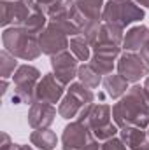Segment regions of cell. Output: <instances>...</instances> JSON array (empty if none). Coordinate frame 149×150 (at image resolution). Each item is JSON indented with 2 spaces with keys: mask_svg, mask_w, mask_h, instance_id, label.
I'll return each instance as SVG.
<instances>
[{
  "mask_svg": "<svg viewBox=\"0 0 149 150\" xmlns=\"http://www.w3.org/2000/svg\"><path fill=\"white\" fill-rule=\"evenodd\" d=\"M123 143L132 150H149V136L140 127H123L121 131Z\"/></svg>",
  "mask_w": 149,
  "mask_h": 150,
  "instance_id": "obj_16",
  "label": "cell"
},
{
  "mask_svg": "<svg viewBox=\"0 0 149 150\" xmlns=\"http://www.w3.org/2000/svg\"><path fill=\"white\" fill-rule=\"evenodd\" d=\"M93 133V136H95V140H98V142H105V140H111L116 136V133H117V126L116 124H107V126H104V127H98V129H95V131H91Z\"/></svg>",
  "mask_w": 149,
  "mask_h": 150,
  "instance_id": "obj_26",
  "label": "cell"
},
{
  "mask_svg": "<svg viewBox=\"0 0 149 150\" xmlns=\"http://www.w3.org/2000/svg\"><path fill=\"white\" fill-rule=\"evenodd\" d=\"M82 150H102V145L98 143V140H93V142H90Z\"/></svg>",
  "mask_w": 149,
  "mask_h": 150,
  "instance_id": "obj_31",
  "label": "cell"
},
{
  "mask_svg": "<svg viewBox=\"0 0 149 150\" xmlns=\"http://www.w3.org/2000/svg\"><path fill=\"white\" fill-rule=\"evenodd\" d=\"M63 96V84L54 77V74H46L35 87V101L58 103Z\"/></svg>",
  "mask_w": 149,
  "mask_h": 150,
  "instance_id": "obj_14",
  "label": "cell"
},
{
  "mask_svg": "<svg viewBox=\"0 0 149 150\" xmlns=\"http://www.w3.org/2000/svg\"><path fill=\"white\" fill-rule=\"evenodd\" d=\"M0 150H34L30 145H18L12 143L7 133H2V143H0Z\"/></svg>",
  "mask_w": 149,
  "mask_h": 150,
  "instance_id": "obj_27",
  "label": "cell"
},
{
  "mask_svg": "<svg viewBox=\"0 0 149 150\" xmlns=\"http://www.w3.org/2000/svg\"><path fill=\"white\" fill-rule=\"evenodd\" d=\"M77 77H79V80H81L86 87H90V89H95V87H98V86L102 84V75L98 74L90 63H82V65L79 67Z\"/></svg>",
  "mask_w": 149,
  "mask_h": 150,
  "instance_id": "obj_23",
  "label": "cell"
},
{
  "mask_svg": "<svg viewBox=\"0 0 149 150\" xmlns=\"http://www.w3.org/2000/svg\"><path fill=\"white\" fill-rule=\"evenodd\" d=\"M117 74L121 75L126 82H137L142 77L149 75V67L140 58V54L126 51L117 59Z\"/></svg>",
  "mask_w": 149,
  "mask_h": 150,
  "instance_id": "obj_9",
  "label": "cell"
},
{
  "mask_svg": "<svg viewBox=\"0 0 149 150\" xmlns=\"http://www.w3.org/2000/svg\"><path fill=\"white\" fill-rule=\"evenodd\" d=\"M121 47L111 44H97L93 45V56L90 59V65L100 75H111L114 70V61L119 58Z\"/></svg>",
  "mask_w": 149,
  "mask_h": 150,
  "instance_id": "obj_10",
  "label": "cell"
},
{
  "mask_svg": "<svg viewBox=\"0 0 149 150\" xmlns=\"http://www.w3.org/2000/svg\"><path fill=\"white\" fill-rule=\"evenodd\" d=\"M95 136L86 122L75 120L65 126L62 134V147L63 150H82L90 142H93Z\"/></svg>",
  "mask_w": 149,
  "mask_h": 150,
  "instance_id": "obj_8",
  "label": "cell"
},
{
  "mask_svg": "<svg viewBox=\"0 0 149 150\" xmlns=\"http://www.w3.org/2000/svg\"><path fill=\"white\" fill-rule=\"evenodd\" d=\"M82 107H86V105H84L77 96H74L72 93H67V94L63 96V100L60 101L58 113H60V117H63V119H74L75 115H79V112H81Z\"/></svg>",
  "mask_w": 149,
  "mask_h": 150,
  "instance_id": "obj_21",
  "label": "cell"
},
{
  "mask_svg": "<svg viewBox=\"0 0 149 150\" xmlns=\"http://www.w3.org/2000/svg\"><path fill=\"white\" fill-rule=\"evenodd\" d=\"M70 52L74 54L79 61H90L91 59V44L86 40L84 35H75L69 42Z\"/></svg>",
  "mask_w": 149,
  "mask_h": 150,
  "instance_id": "obj_22",
  "label": "cell"
},
{
  "mask_svg": "<svg viewBox=\"0 0 149 150\" xmlns=\"http://www.w3.org/2000/svg\"><path fill=\"white\" fill-rule=\"evenodd\" d=\"M49 23L58 26L67 35H81L82 30L88 26L90 19L82 16V12L77 9L74 0H65L63 5H60L56 11H53L49 16Z\"/></svg>",
  "mask_w": 149,
  "mask_h": 150,
  "instance_id": "obj_3",
  "label": "cell"
},
{
  "mask_svg": "<svg viewBox=\"0 0 149 150\" xmlns=\"http://www.w3.org/2000/svg\"><path fill=\"white\" fill-rule=\"evenodd\" d=\"M148 136H149V131H148Z\"/></svg>",
  "mask_w": 149,
  "mask_h": 150,
  "instance_id": "obj_35",
  "label": "cell"
},
{
  "mask_svg": "<svg viewBox=\"0 0 149 150\" xmlns=\"http://www.w3.org/2000/svg\"><path fill=\"white\" fill-rule=\"evenodd\" d=\"M30 143L35 145L40 150H53L56 147V143H58V138H56V134L49 127H46V129H35L30 134Z\"/></svg>",
  "mask_w": 149,
  "mask_h": 150,
  "instance_id": "obj_20",
  "label": "cell"
},
{
  "mask_svg": "<svg viewBox=\"0 0 149 150\" xmlns=\"http://www.w3.org/2000/svg\"><path fill=\"white\" fill-rule=\"evenodd\" d=\"M137 4H140V5H144V7H149V0H135Z\"/></svg>",
  "mask_w": 149,
  "mask_h": 150,
  "instance_id": "obj_34",
  "label": "cell"
},
{
  "mask_svg": "<svg viewBox=\"0 0 149 150\" xmlns=\"http://www.w3.org/2000/svg\"><path fill=\"white\" fill-rule=\"evenodd\" d=\"M144 18V11L133 0H109L104 5L102 19L107 23H114L119 26L132 25Z\"/></svg>",
  "mask_w": 149,
  "mask_h": 150,
  "instance_id": "obj_5",
  "label": "cell"
},
{
  "mask_svg": "<svg viewBox=\"0 0 149 150\" xmlns=\"http://www.w3.org/2000/svg\"><path fill=\"white\" fill-rule=\"evenodd\" d=\"M69 93H72L74 96H77L84 105H90V103H93V100H95V94L91 93V89L86 87L82 82H72L70 87H69Z\"/></svg>",
  "mask_w": 149,
  "mask_h": 150,
  "instance_id": "obj_25",
  "label": "cell"
},
{
  "mask_svg": "<svg viewBox=\"0 0 149 150\" xmlns=\"http://www.w3.org/2000/svg\"><path fill=\"white\" fill-rule=\"evenodd\" d=\"M16 70H18L16 56H12L7 49H4L0 52V75H2V79L11 77V74H14Z\"/></svg>",
  "mask_w": 149,
  "mask_h": 150,
  "instance_id": "obj_24",
  "label": "cell"
},
{
  "mask_svg": "<svg viewBox=\"0 0 149 150\" xmlns=\"http://www.w3.org/2000/svg\"><path fill=\"white\" fill-rule=\"evenodd\" d=\"M102 86H104V89H105V93L111 96L112 100H117V98H121V96H125L126 94V91L130 89L128 87V82L121 77V75H107L104 80H102Z\"/></svg>",
  "mask_w": 149,
  "mask_h": 150,
  "instance_id": "obj_18",
  "label": "cell"
},
{
  "mask_svg": "<svg viewBox=\"0 0 149 150\" xmlns=\"http://www.w3.org/2000/svg\"><path fill=\"white\" fill-rule=\"evenodd\" d=\"M39 44H40V51L44 54L54 56V54L67 51L69 38H67V33H63L58 26L47 23V26L39 33Z\"/></svg>",
  "mask_w": 149,
  "mask_h": 150,
  "instance_id": "obj_11",
  "label": "cell"
},
{
  "mask_svg": "<svg viewBox=\"0 0 149 150\" xmlns=\"http://www.w3.org/2000/svg\"><path fill=\"white\" fill-rule=\"evenodd\" d=\"M77 58H75L72 52L69 51H63L60 54H54L51 56V67H53V72H54V77L63 84H72L74 77H77V72H79V67H77Z\"/></svg>",
  "mask_w": 149,
  "mask_h": 150,
  "instance_id": "obj_12",
  "label": "cell"
},
{
  "mask_svg": "<svg viewBox=\"0 0 149 150\" xmlns=\"http://www.w3.org/2000/svg\"><path fill=\"white\" fill-rule=\"evenodd\" d=\"M35 2H37L39 7H40L47 16H49L53 11H56L60 5H63V4H65V0H35Z\"/></svg>",
  "mask_w": 149,
  "mask_h": 150,
  "instance_id": "obj_28",
  "label": "cell"
},
{
  "mask_svg": "<svg viewBox=\"0 0 149 150\" xmlns=\"http://www.w3.org/2000/svg\"><path fill=\"white\" fill-rule=\"evenodd\" d=\"M144 93H146V96L149 100V75L146 77V82H144Z\"/></svg>",
  "mask_w": 149,
  "mask_h": 150,
  "instance_id": "obj_32",
  "label": "cell"
},
{
  "mask_svg": "<svg viewBox=\"0 0 149 150\" xmlns=\"http://www.w3.org/2000/svg\"><path fill=\"white\" fill-rule=\"evenodd\" d=\"M140 58L146 61V65L149 67V32H148V38H146L144 45L140 47Z\"/></svg>",
  "mask_w": 149,
  "mask_h": 150,
  "instance_id": "obj_30",
  "label": "cell"
},
{
  "mask_svg": "<svg viewBox=\"0 0 149 150\" xmlns=\"http://www.w3.org/2000/svg\"><path fill=\"white\" fill-rule=\"evenodd\" d=\"M39 9L35 0H2L0 4V23L2 26H23L28 18Z\"/></svg>",
  "mask_w": 149,
  "mask_h": 150,
  "instance_id": "obj_6",
  "label": "cell"
},
{
  "mask_svg": "<svg viewBox=\"0 0 149 150\" xmlns=\"http://www.w3.org/2000/svg\"><path fill=\"white\" fill-rule=\"evenodd\" d=\"M102 150H126V145L123 143L121 138H111V140H105L104 145H102Z\"/></svg>",
  "mask_w": 149,
  "mask_h": 150,
  "instance_id": "obj_29",
  "label": "cell"
},
{
  "mask_svg": "<svg viewBox=\"0 0 149 150\" xmlns=\"http://www.w3.org/2000/svg\"><path fill=\"white\" fill-rule=\"evenodd\" d=\"M112 119L117 127H149V100L144 87L133 86L112 107Z\"/></svg>",
  "mask_w": 149,
  "mask_h": 150,
  "instance_id": "obj_1",
  "label": "cell"
},
{
  "mask_svg": "<svg viewBox=\"0 0 149 150\" xmlns=\"http://www.w3.org/2000/svg\"><path fill=\"white\" fill-rule=\"evenodd\" d=\"M111 115H112V108L105 103H100V105H95V103H90L86 107L81 108V112L77 115V120L81 122H86L90 126L91 131L98 129V127H104L107 124H111Z\"/></svg>",
  "mask_w": 149,
  "mask_h": 150,
  "instance_id": "obj_13",
  "label": "cell"
},
{
  "mask_svg": "<svg viewBox=\"0 0 149 150\" xmlns=\"http://www.w3.org/2000/svg\"><path fill=\"white\" fill-rule=\"evenodd\" d=\"M14 80V96L12 103H34L35 101V87L40 80V72L32 65H21L12 75Z\"/></svg>",
  "mask_w": 149,
  "mask_h": 150,
  "instance_id": "obj_4",
  "label": "cell"
},
{
  "mask_svg": "<svg viewBox=\"0 0 149 150\" xmlns=\"http://www.w3.org/2000/svg\"><path fill=\"white\" fill-rule=\"evenodd\" d=\"M77 9L82 12V16L90 21H100L105 0H74Z\"/></svg>",
  "mask_w": 149,
  "mask_h": 150,
  "instance_id": "obj_19",
  "label": "cell"
},
{
  "mask_svg": "<svg viewBox=\"0 0 149 150\" xmlns=\"http://www.w3.org/2000/svg\"><path fill=\"white\" fill-rule=\"evenodd\" d=\"M2 42L4 49H7L12 56L32 61L40 56V44H39V35L28 32L23 26H9L2 33Z\"/></svg>",
  "mask_w": 149,
  "mask_h": 150,
  "instance_id": "obj_2",
  "label": "cell"
},
{
  "mask_svg": "<svg viewBox=\"0 0 149 150\" xmlns=\"http://www.w3.org/2000/svg\"><path fill=\"white\" fill-rule=\"evenodd\" d=\"M86 40L93 45L97 44H111V45H119L123 44V26L107 23V21H90L88 26L82 30V33Z\"/></svg>",
  "mask_w": 149,
  "mask_h": 150,
  "instance_id": "obj_7",
  "label": "cell"
},
{
  "mask_svg": "<svg viewBox=\"0 0 149 150\" xmlns=\"http://www.w3.org/2000/svg\"><path fill=\"white\" fill-rule=\"evenodd\" d=\"M5 91H7V80L4 79L2 80V94H5Z\"/></svg>",
  "mask_w": 149,
  "mask_h": 150,
  "instance_id": "obj_33",
  "label": "cell"
},
{
  "mask_svg": "<svg viewBox=\"0 0 149 150\" xmlns=\"http://www.w3.org/2000/svg\"><path fill=\"white\" fill-rule=\"evenodd\" d=\"M148 32L149 28H146L144 25H139V26H133L126 32V35L123 38V49L128 51V52H133L137 49H140L148 38Z\"/></svg>",
  "mask_w": 149,
  "mask_h": 150,
  "instance_id": "obj_17",
  "label": "cell"
},
{
  "mask_svg": "<svg viewBox=\"0 0 149 150\" xmlns=\"http://www.w3.org/2000/svg\"><path fill=\"white\" fill-rule=\"evenodd\" d=\"M56 117V108L51 103L44 101H34L28 110V124L34 129H46L53 124Z\"/></svg>",
  "mask_w": 149,
  "mask_h": 150,
  "instance_id": "obj_15",
  "label": "cell"
}]
</instances>
